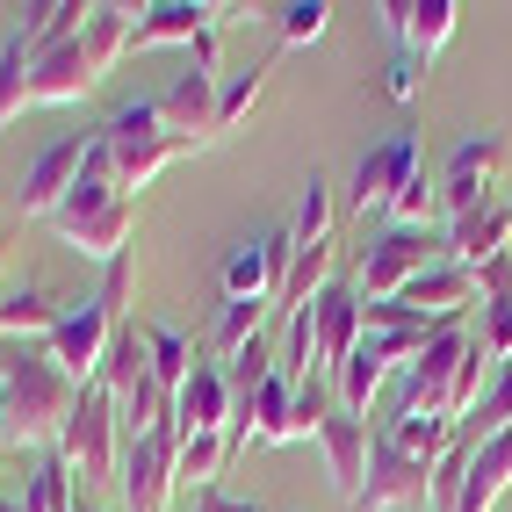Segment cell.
I'll return each mask as SVG.
<instances>
[{
    "instance_id": "27",
    "label": "cell",
    "mask_w": 512,
    "mask_h": 512,
    "mask_svg": "<svg viewBox=\"0 0 512 512\" xmlns=\"http://www.w3.org/2000/svg\"><path fill=\"white\" fill-rule=\"evenodd\" d=\"M138 332H145V354H152V375H159V390L174 397V390L188 383V368L202 361V354H195V339H188L181 325H138Z\"/></svg>"
},
{
    "instance_id": "25",
    "label": "cell",
    "mask_w": 512,
    "mask_h": 512,
    "mask_svg": "<svg viewBox=\"0 0 512 512\" xmlns=\"http://www.w3.org/2000/svg\"><path fill=\"white\" fill-rule=\"evenodd\" d=\"M332 231H339V195H332L325 174H311V181H303L296 217H289V246H296V253H325Z\"/></svg>"
},
{
    "instance_id": "9",
    "label": "cell",
    "mask_w": 512,
    "mask_h": 512,
    "mask_svg": "<svg viewBox=\"0 0 512 512\" xmlns=\"http://www.w3.org/2000/svg\"><path fill=\"white\" fill-rule=\"evenodd\" d=\"M440 217H469L484 210V202H498V181H505V130H476V138H462L448 159H440Z\"/></svg>"
},
{
    "instance_id": "15",
    "label": "cell",
    "mask_w": 512,
    "mask_h": 512,
    "mask_svg": "<svg viewBox=\"0 0 512 512\" xmlns=\"http://www.w3.org/2000/svg\"><path fill=\"white\" fill-rule=\"evenodd\" d=\"M289 260H296L289 224L246 238V246L224 260V296H246V303H267V311H275V303H282V282H289Z\"/></svg>"
},
{
    "instance_id": "1",
    "label": "cell",
    "mask_w": 512,
    "mask_h": 512,
    "mask_svg": "<svg viewBox=\"0 0 512 512\" xmlns=\"http://www.w3.org/2000/svg\"><path fill=\"white\" fill-rule=\"evenodd\" d=\"M73 404L80 383L51 361L44 339H0V426L15 433V448H58Z\"/></svg>"
},
{
    "instance_id": "6",
    "label": "cell",
    "mask_w": 512,
    "mask_h": 512,
    "mask_svg": "<svg viewBox=\"0 0 512 512\" xmlns=\"http://www.w3.org/2000/svg\"><path fill=\"white\" fill-rule=\"evenodd\" d=\"M440 325H404V332H361V347L347 354V368L332 375V390H339V412H368V397L390 383V375H404L419 354H426V339Z\"/></svg>"
},
{
    "instance_id": "38",
    "label": "cell",
    "mask_w": 512,
    "mask_h": 512,
    "mask_svg": "<svg viewBox=\"0 0 512 512\" xmlns=\"http://www.w3.org/2000/svg\"><path fill=\"white\" fill-rule=\"evenodd\" d=\"M462 469H469V440L455 433V448L433 462V484H426V498H433V512H455V498H462Z\"/></svg>"
},
{
    "instance_id": "10",
    "label": "cell",
    "mask_w": 512,
    "mask_h": 512,
    "mask_svg": "<svg viewBox=\"0 0 512 512\" xmlns=\"http://www.w3.org/2000/svg\"><path fill=\"white\" fill-rule=\"evenodd\" d=\"M419 166H426V159H419V138H412V130L368 145V152L354 159V174H347V202H339V210H347V217H390L397 188L412 181Z\"/></svg>"
},
{
    "instance_id": "42",
    "label": "cell",
    "mask_w": 512,
    "mask_h": 512,
    "mask_svg": "<svg viewBox=\"0 0 512 512\" xmlns=\"http://www.w3.org/2000/svg\"><path fill=\"white\" fill-rule=\"evenodd\" d=\"M390 94H397V101L419 94V65H412V58H390Z\"/></svg>"
},
{
    "instance_id": "35",
    "label": "cell",
    "mask_w": 512,
    "mask_h": 512,
    "mask_svg": "<svg viewBox=\"0 0 512 512\" xmlns=\"http://www.w3.org/2000/svg\"><path fill=\"white\" fill-rule=\"evenodd\" d=\"M260 325H267V303L224 296V311H217V332H210V347H217V354H238L246 339H260Z\"/></svg>"
},
{
    "instance_id": "36",
    "label": "cell",
    "mask_w": 512,
    "mask_h": 512,
    "mask_svg": "<svg viewBox=\"0 0 512 512\" xmlns=\"http://www.w3.org/2000/svg\"><path fill=\"white\" fill-rule=\"evenodd\" d=\"M433 210H440V181L419 166V174L397 188V202H390V224H433Z\"/></svg>"
},
{
    "instance_id": "29",
    "label": "cell",
    "mask_w": 512,
    "mask_h": 512,
    "mask_svg": "<svg viewBox=\"0 0 512 512\" xmlns=\"http://www.w3.org/2000/svg\"><path fill=\"white\" fill-rule=\"evenodd\" d=\"M224 462H231V440L224 433H188L181 455H174V476H181V491L195 498V491H210L224 476Z\"/></svg>"
},
{
    "instance_id": "18",
    "label": "cell",
    "mask_w": 512,
    "mask_h": 512,
    "mask_svg": "<svg viewBox=\"0 0 512 512\" xmlns=\"http://www.w3.org/2000/svg\"><path fill=\"white\" fill-rule=\"evenodd\" d=\"M80 159H87V138H58L51 152H37V166L15 181V217H22V224L44 217V224H51V210L65 202V188L80 181Z\"/></svg>"
},
{
    "instance_id": "20",
    "label": "cell",
    "mask_w": 512,
    "mask_h": 512,
    "mask_svg": "<svg viewBox=\"0 0 512 512\" xmlns=\"http://www.w3.org/2000/svg\"><path fill=\"white\" fill-rule=\"evenodd\" d=\"M440 238H448V260L476 275V267H491L498 253H512V202L498 195V202H484V210L455 217V224L440 231Z\"/></svg>"
},
{
    "instance_id": "43",
    "label": "cell",
    "mask_w": 512,
    "mask_h": 512,
    "mask_svg": "<svg viewBox=\"0 0 512 512\" xmlns=\"http://www.w3.org/2000/svg\"><path fill=\"white\" fill-rule=\"evenodd\" d=\"M0 512H22V498H8V491H0Z\"/></svg>"
},
{
    "instance_id": "22",
    "label": "cell",
    "mask_w": 512,
    "mask_h": 512,
    "mask_svg": "<svg viewBox=\"0 0 512 512\" xmlns=\"http://www.w3.org/2000/svg\"><path fill=\"white\" fill-rule=\"evenodd\" d=\"M368 419L361 412H332L325 426H318V448H325V469H332V491L339 498H361V476H368Z\"/></svg>"
},
{
    "instance_id": "13",
    "label": "cell",
    "mask_w": 512,
    "mask_h": 512,
    "mask_svg": "<svg viewBox=\"0 0 512 512\" xmlns=\"http://www.w3.org/2000/svg\"><path fill=\"white\" fill-rule=\"evenodd\" d=\"M231 22V0L210 8V0H145L138 15H130V51H152V44H202V37H224Z\"/></svg>"
},
{
    "instance_id": "5",
    "label": "cell",
    "mask_w": 512,
    "mask_h": 512,
    "mask_svg": "<svg viewBox=\"0 0 512 512\" xmlns=\"http://www.w3.org/2000/svg\"><path fill=\"white\" fill-rule=\"evenodd\" d=\"M440 246H448V238H433V224H390V231H375L368 246H361V267H354L361 303L404 296V282H419L426 267L440 260Z\"/></svg>"
},
{
    "instance_id": "28",
    "label": "cell",
    "mask_w": 512,
    "mask_h": 512,
    "mask_svg": "<svg viewBox=\"0 0 512 512\" xmlns=\"http://www.w3.org/2000/svg\"><path fill=\"white\" fill-rule=\"evenodd\" d=\"M29 73H37V44L22 29H8V44H0V130L29 109Z\"/></svg>"
},
{
    "instance_id": "3",
    "label": "cell",
    "mask_w": 512,
    "mask_h": 512,
    "mask_svg": "<svg viewBox=\"0 0 512 512\" xmlns=\"http://www.w3.org/2000/svg\"><path fill=\"white\" fill-rule=\"evenodd\" d=\"M123 296H130V253L101 267V289H94V296H80V303H65L58 332L44 339L51 361L73 375L80 390L101 375V361H109V339H116V325H123Z\"/></svg>"
},
{
    "instance_id": "21",
    "label": "cell",
    "mask_w": 512,
    "mask_h": 512,
    "mask_svg": "<svg viewBox=\"0 0 512 512\" xmlns=\"http://www.w3.org/2000/svg\"><path fill=\"white\" fill-rule=\"evenodd\" d=\"M397 303H404V311H419L426 325H455L469 303H476V275H469V267H455V260H433L419 282H404Z\"/></svg>"
},
{
    "instance_id": "12",
    "label": "cell",
    "mask_w": 512,
    "mask_h": 512,
    "mask_svg": "<svg viewBox=\"0 0 512 512\" xmlns=\"http://www.w3.org/2000/svg\"><path fill=\"white\" fill-rule=\"evenodd\" d=\"M426 484H433V462H419V455H404L397 440L375 426V440H368V476H361V498L347 505V512H390V505H412V498H426Z\"/></svg>"
},
{
    "instance_id": "14",
    "label": "cell",
    "mask_w": 512,
    "mask_h": 512,
    "mask_svg": "<svg viewBox=\"0 0 512 512\" xmlns=\"http://www.w3.org/2000/svg\"><path fill=\"white\" fill-rule=\"evenodd\" d=\"M375 22H383V37H390V58L426 65L440 44L455 37L462 8H455V0H383V8H375Z\"/></svg>"
},
{
    "instance_id": "26",
    "label": "cell",
    "mask_w": 512,
    "mask_h": 512,
    "mask_svg": "<svg viewBox=\"0 0 512 512\" xmlns=\"http://www.w3.org/2000/svg\"><path fill=\"white\" fill-rule=\"evenodd\" d=\"M130 15H138V8H116V0H94V8H87L80 44H87V58H94V73H109V65L130 51Z\"/></svg>"
},
{
    "instance_id": "24",
    "label": "cell",
    "mask_w": 512,
    "mask_h": 512,
    "mask_svg": "<svg viewBox=\"0 0 512 512\" xmlns=\"http://www.w3.org/2000/svg\"><path fill=\"white\" fill-rule=\"evenodd\" d=\"M65 318V303L44 289V282H15L0 296V339H51Z\"/></svg>"
},
{
    "instance_id": "11",
    "label": "cell",
    "mask_w": 512,
    "mask_h": 512,
    "mask_svg": "<svg viewBox=\"0 0 512 512\" xmlns=\"http://www.w3.org/2000/svg\"><path fill=\"white\" fill-rule=\"evenodd\" d=\"M462 354H469V332H462V325H440V332L426 339V354L404 368L397 412H390V419H448V390H455Z\"/></svg>"
},
{
    "instance_id": "30",
    "label": "cell",
    "mask_w": 512,
    "mask_h": 512,
    "mask_svg": "<svg viewBox=\"0 0 512 512\" xmlns=\"http://www.w3.org/2000/svg\"><path fill=\"white\" fill-rule=\"evenodd\" d=\"M73 469H65L58 448L37 455V469H29V484H22V512H73Z\"/></svg>"
},
{
    "instance_id": "2",
    "label": "cell",
    "mask_w": 512,
    "mask_h": 512,
    "mask_svg": "<svg viewBox=\"0 0 512 512\" xmlns=\"http://www.w3.org/2000/svg\"><path fill=\"white\" fill-rule=\"evenodd\" d=\"M51 231H58L80 260H94V267H109V260H123V253H130V238H138V202L116 188L101 138H87L80 181L65 188V202L51 210Z\"/></svg>"
},
{
    "instance_id": "16",
    "label": "cell",
    "mask_w": 512,
    "mask_h": 512,
    "mask_svg": "<svg viewBox=\"0 0 512 512\" xmlns=\"http://www.w3.org/2000/svg\"><path fill=\"white\" fill-rule=\"evenodd\" d=\"M152 109H159V123L174 130V138H188V145H217V73L188 65L174 87L152 94Z\"/></svg>"
},
{
    "instance_id": "41",
    "label": "cell",
    "mask_w": 512,
    "mask_h": 512,
    "mask_svg": "<svg viewBox=\"0 0 512 512\" xmlns=\"http://www.w3.org/2000/svg\"><path fill=\"white\" fill-rule=\"evenodd\" d=\"M188 512H260V498H231L224 484H210V491L188 498Z\"/></svg>"
},
{
    "instance_id": "32",
    "label": "cell",
    "mask_w": 512,
    "mask_h": 512,
    "mask_svg": "<svg viewBox=\"0 0 512 512\" xmlns=\"http://www.w3.org/2000/svg\"><path fill=\"white\" fill-rule=\"evenodd\" d=\"M469 433L462 440H491V433H512V361L491 375V383H484V397H476V412L462 419Z\"/></svg>"
},
{
    "instance_id": "8",
    "label": "cell",
    "mask_w": 512,
    "mask_h": 512,
    "mask_svg": "<svg viewBox=\"0 0 512 512\" xmlns=\"http://www.w3.org/2000/svg\"><path fill=\"white\" fill-rule=\"evenodd\" d=\"M174 455H181V433H174V419H166V426H152V433H130V440H123L116 484H123V505H130V512H174V498H181Z\"/></svg>"
},
{
    "instance_id": "39",
    "label": "cell",
    "mask_w": 512,
    "mask_h": 512,
    "mask_svg": "<svg viewBox=\"0 0 512 512\" xmlns=\"http://www.w3.org/2000/svg\"><path fill=\"white\" fill-rule=\"evenodd\" d=\"M491 361H512V303H484V339H476Z\"/></svg>"
},
{
    "instance_id": "23",
    "label": "cell",
    "mask_w": 512,
    "mask_h": 512,
    "mask_svg": "<svg viewBox=\"0 0 512 512\" xmlns=\"http://www.w3.org/2000/svg\"><path fill=\"white\" fill-rule=\"evenodd\" d=\"M505 491H512V433L469 440V469H462V498H455V512H491Z\"/></svg>"
},
{
    "instance_id": "31",
    "label": "cell",
    "mask_w": 512,
    "mask_h": 512,
    "mask_svg": "<svg viewBox=\"0 0 512 512\" xmlns=\"http://www.w3.org/2000/svg\"><path fill=\"white\" fill-rule=\"evenodd\" d=\"M267 73H275V65H246V73L217 80V138H224V130H238V123L253 116V101L267 94Z\"/></svg>"
},
{
    "instance_id": "19",
    "label": "cell",
    "mask_w": 512,
    "mask_h": 512,
    "mask_svg": "<svg viewBox=\"0 0 512 512\" xmlns=\"http://www.w3.org/2000/svg\"><path fill=\"white\" fill-rule=\"evenodd\" d=\"M94 87H101V73H94L87 44L80 37L73 44H51L37 58V73H29V109H65V101H87Z\"/></svg>"
},
{
    "instance_id": "34",
    "label": "cell",
    "mask_w": 512,
    "mask_h": 512,
    "mask_svg": "<svg viewBox=\"0 0 512 512\" xmlns=\"http://www.w3.org/2000/svg\"><path fill=\"white\" fill-rule=\"evenodd\" d=\"M325 22H332L325 0H289V8H275V51H303V44H318V37H325Z\"/></svg>"
},
{
    "instance_id": "17",
    "label": "cell",
    "mask_w": 512,
    "mask_h": 512,
    "mask_svg": "<svg viewBox=\"0 0 512 512\" xmlns=\"http://www.w3.org/2000/svg\"><path fill=\"white\" fill-rule=\"evenodd\" d=\"M231 375H224V361H195L188 368V383L174 390V433L188 440V433H231Z\"/></svg>"
},
{
    "instance_id": "44",
    "label": "cell",
    "mask_w": 512,
    "mask_h": 512,
    "mask_svg": "<svg viewBox=\"0 0 512 512\" xmlns=\"http://www.w3.org/2000/svg\"><path fill=\"white\" fill-rule=\"evenodd\" d=\"M8 448H15V433H8V426H0V455H8Z\"/></svg>"
},
{
    "instance_id": "33",
    "label": "cell",
    "mask_w": 512,
    "mask_h": 512,
    "mask_svg": "<svg viewBox=\"0 0 512 512\" xmlns=\"http://www.w3.org/2000/svg\"><path fill=\"white\" fill-rule=\"evenodd\" d=\"M339 412V390L332 375H303L296 383V412H289V440H318V426Z\"/></svg>"
},
{
    "instance_id": "40",
    "label": "cell",
    "mask_w": 512,
    "mask_h": 512,
    "mask_svg": "<svg viewBox=\"0 0 512 512\" xmlns=\"http://www.w3.org/2000/svg\"><path fill=\"white\" fill-rule=\"evenodd\" d=\"M476 296H484V303H512V253H498L491 267H476Z\"/></svg>"
},
{
    "instance_id": "37",
    "label": "cell",
    "mask_w": 512,
    "mask_h": 512,
    "mask_svg": "<svg viewBox=\"0 0 512 512\" xmlns=\"http://www.w3.org/2000/svg\"><path fill=\"white\" fill-rule=\"evenodd\" d=\"M224 375H231V397H246V390H260L267 375H275V347H267V332H260V339H246V347L231 354V368H224Z\"/></svg>"
},
{
    "instance_id": "7",
    "label": "cell",
    "mask_w": 512,
    "mask_h": 512,
    "mask_svg": "<svg viewBox=\"0 0 512 512\" xmlns=\"http://www.w3.org/2000/svg\"><path fill=\"white\" fill-rule=\"evenodd\" d=\"M58 455H65V469H73V484L116 476V462H123V419H116V397L101 383L80 390L73 419H65V433H58Z\"/></svg>"
},
{
    "instance_id": "4",
    "label": "cell",
    "mask_w": 512,
    "mask_h": 512,
    "mask_svg": "<svg viewBox=\"0 0 512 512\" xmlns=\"http://www.w3.org/2000/svg\"><path fill=\"white\" fill-rule=\"evenodd\" d=\"M101 138V152H109V174H116V188L130 195V188H152L174 159H188L195 145L188 138H174V130L159 123V109H152V94H138V101H123V109L94 130Z\"/></svg>"
},
{
    "instance_id": "45",
    "label": "cell",
    "mask_w": 512,
    "mask_h": 512,
    "mask_svg": "<svg viewBox=\"0 0 512 512\" xmlns=\"http://www.w3.org/2000/svg\"><path fill=\"white\" fill-rule=\"evenodd\" d=\"M73 512H94V505H73Z\"/></svg>"
}]
</instances>
